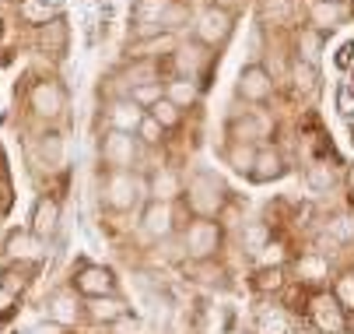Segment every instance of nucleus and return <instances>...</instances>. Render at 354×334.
Masks as SVG:
<instances>
[{"mask_svg":"<svg viewBox=\"0 0 354 334\" xmlns=\"http://www.w3.org/2000/svg\"><path fill=\"white\" fill-rule=\"evenodd\" d=\"M21 334H64V327H60V324L42 320V324H35V327H28V331H21Z\"/></svg>","mask_w":354,"mask_h":334,"instance_id":"obj_40","label":"nucleus"},{"mask_svg":"<svg viewBox=\"0 0 354 334\" xmlns=\"http://www.w3.org/2000/svg\"><path fill=\"white\" fill-rule=\"evenodd\" d=\"M15 310H18V292H11L8 285H0V320L11 317Z\"/></svg>","mask_w":354,"mask_h":334,"instance_id":"obj_37","label":"nucleus"},{"mask_svg":"<svg viewBox=\"0 0 354 334\" xmlns=\"http://www.w3.org/2000/svg\"><path fill=\"white\" fill-rule=\"evenodd\" d=\"M232 11H225V8H218V4H211V8H204L196 15V42L200 46H207V50H214V46H221V42H228V35H232Z\"/></svg>","mask_w":354,"mask_h":334,"instance_id":"obj_9","label":"nucleus"},{"mask_svg":"<svg viewBox=\"0 0 354 334\" xmlns=\"http://www.w3.org/2000/svg\"><path fill=\"white\" fill-rule=\"evenodd\" d=\"M288 334H316V331H313V327H291Z\"/></svg>","mask_w":354,"mask_h":334,"instance_id":"obj_42","label":"nucleus"},{"mask_svg":"<svg viewBox=\"0 0 354 334\" xmlns=\"http://www.w3.org/2000/svg\"><path fill=\"white\" fill-rule=\"evenodd\" d=\"M137 141H140V148H158L162 141H165V127H162L155 116L144 113V120H140V127H137Z\"/></svg>","mask_w":354,"mask_h":334,"instance_id":"obj_27","label":"nucleus"},{"mask_svg":"<svg viewBox=\"0 0 354 334\" xmlns=\"http://www.w3.org/2000/svg\"><path fill=\"white\" fill-rule=\"evenodd\" d=\"M316 78H319L316 74V64H301V60L295 64V88L298 91H313L316 88Z\"/></svg>","mask_w":354,"mask_h":334,"instance_id":"obj_33","label":"nucleus"},{"mask_svg":"<svg viewBox=\"0 0 354 334\" xmlns=\"http://www.w3.org/2000/svg\"><path fill=\"white\" fill-rule=\"evenodd\" d=\"M298 274H301V281L319 285V281L330 278V261H326L323 254H306V257L298 261Z\"/></svg>","mask_w":354,"mask_h":334,"instance_id":"obj_22","label":"nucleus"},{"mask_svg":"<svg viewBox=\"0 0 354 334\" xmlns=\"http://www.w3.org/2000/svg\"><path fill=\"white\" fill-rule=\"evenodd\" d=\"M281 285H284V267H257V274H252L257 292H277Z\"/></svg>","mask_w":354,"mask_h":334,"instance_id":"obj_28","label":"nucleus"},{"mask_svg":"<svg viewBox=\"0 0 354 334\" xmlns=\"http://www.w3.org/2000/svg\"><path fill=\"white\" fill-rule=\"evenodd\" d=\"M291 331V317L277 306H263L257 313V331L252 334H288Z\"/></svg>","mask_w":354,"mask_h":334,"instance_id":"obj_21","label":"nucleus"},{"mask_svg":"<svg viewBox=\"0 0 354 334\" xmlns=\"http://www.w3.org/2000/svg\"><path fill=\"white\" fill-rule=\"evenodd\" d=\"M333 296H337V303H340L344 310H354V274H344V278L337 281Z\"/></svg>","mask_w":354,"mask_h":334,"instance_id":"obj_34","label":"nucleus"},{"mask_svg":"<svg viewBox=\"0 0 354 334\" xmlns=\"http://www.w3.org/2000/svg\"><path fill=\"white\" fill-rule=\"evenodd\" d=\"M351 50H354V42L340 46V53H337V64H340V67H347V64H351Z\"/></svg>","mask_w":354,"mask_h":334,"instance_id":"obj_41","label":"nucleus"},{"mask_svg":"<svg viewBox=\"0 0 354 334\" xmlns=\"http://www.w3.org/2000/svg\"><path fill=\"white\" fill-rule=\"evenodd\" d=\"M242 243H245V250H249L252 257H257V254L270 243V229H267L263 222H252V225L242 232Z\"/></svg>","mask_w":354,"mask_h":334,"instance_id":"obj_29","label":"nucleus"},{"mask_svg":"<svg viewBox=\"0 0 354 334\" xmlns=\"http://www.w3.org/2000/svg\"><path fill=\"white\" fill-rule=\"evenodd\" d=\"M284 261H288V254H284V243H267L260 254H257V267H284Z\"/></svg>","mask_w":354,"mask_h":334,"instance_id":"obj_31","label":"nucleus"},{"mask_svg":"<svg viewBox=\"0 0 354 334\" xmlns=\"http://www.w3.org/2000/svg\"><path fill=\"white\" fill-rule=\"evenodd\" d=\"M67 42H71V28H67V21L57 15L53 21H46V25H39V46L46 53H53V57H64L67 53Z\"/></svg>","mask_w":354,"mask_h":334,"instance_id":"obj_18","label":"nucleus"},{"mask_svg":"<svg viewBox=\"0 0 354 334\" xmlns=\"http://www.w3.org/2000/svg\"><path fill=\"white\" fill-rule=\"evenodd\" d=\"M98 194L109 211H133L147 197V183L133 169H109L98 179Z\"/></svg>","mask_w":354,"mask_h":334,"instance_id":"obj_1","label":"nucleus"},{"mask_svg":"<svg viewBox=\"0 0 354 334\" xmlns=\"http://www.w3.org/2000/svg\"><path fill=\"white\" fill-rule=\"evenodd\" d=\"M4 257L11 264H39L42 261V240H35L28 229H11L8 240H4Z\"/></svg>","mask_w":354,"mask_h":334,"instance_id":"obj_14","label":"nucleus"},{"mask_svg":"<svg viewBox=\"0 0 354 334\" xmlns=\"http://www.w3.org/2000/svg\"><path fill=\"white\" fill-rule=\"evenodd\" d=\"M288 173V162L281 152L274 148H257V159H252V169H249V179L252 183H270V179H281Z\"/></svg>","mask_w":354,"mask_h":334,"instance_id":"obj_17","label":"nucleus"},{"mask_svg":"<svg viewBox=\"0 0 354 334\" xmlns=\"http://www.w3.org/2000/svg\"><path fill=\"white\" fill-rule=\"evenodd\" d=\"M162 95H165V85H162V81H144V85H133V88L127 91V99H133V103L147 113L151 106L162 99Z\"/></svg>","mask_w":354,"mask_h":334,"instance_id":"obj_24","label":"nucleus"},{"mask_svg":"<svg viewBox=\"0 0 354 334\" xmlns=\"http://www.w3.org/2000/svg\"><path fill=\"white\" fill-rule=\"evenodd\" d=\"M39 4H49V8H60L64 0H39Z\"/></svg>","mask_w":354,"mask_h":334,"instance_id":"obj_43","label":"nucleus"},{"mask_svg":"<svg viewBox=\"0 0 354 334\" xmlns=\"http://www.w3.org/2000/svg\"><path fill=\"white\" fill-rule=\"evenodd\" d=\"M109 334H144V324H140L133 313H123L120 320L109 324Z\"/></svg>","mask_w":354,"mask_h":334,"instance_id":"obj_35","label":"nucleus"},{"mask_svg":"<svg viewBox=\"0 0 354 334\" xmlns=\"http://www.w3.org/2000/svg\"><path fill=\"white\" fill-rule=\"evenodd\" d=\"M189 15H193V11H189L186 0H169V8L162 11V21H158V25H162V32L172 35V32H179L183 25H189Z\"/></svg>","mask_w":354,"mask_h":334,"instance_id":"obj_23","label":"nucleus"},{"mask_svg":"<svg viewBox=\"0 0 354 334\" xmlns=\"http://www.w3.org/2000/svg\"><path fill=\"white\" fill-rule=\"evenodd\" d=\"M144 183H147V201H179L186 186L183 173H176L172 166H158Z\"/></svg>","mask_w":354,"mask_h":334,"instance_id":"obj_13","label":"nucleus"},{"mask_svg":"<svg viewBox=\"0 0 354 334\" xmlns=\"http://www.w3.org/2000/svg\"><path fill=\"white\" fill-rule=\"evenodd\" d=\"M225 159H228V166H232L235 173L249 176V169H252V159H257V148H252V145H245V141H232V145H228V152H225Z\"/></svg>","mask_w":354,"mask_h":334,"instance_id":"obj_25","label":"nucleus"},{"mask_svg":"<svg viewBox=\"0 0 354 334\" xmlns=\"http://www.w3.org/2000/svg\"><path fill=\"white\" fill-rule=\"evenodd\" d=\"M84 317V303H81V296L71 289H57L53 296L46 299V320L49 324H60V327H71V324H77Z\"/></svg>","mask_w":354,"mask_h":334,"instance_id":"obj_11","label":"nucleus"},{"mask_svg":"<svg viewBox=\"0 0 354 334\" xmlns=\"http://www.w3.org/2000/svg\"><path fill=\"white\" fill-rule=\"evenodd\" d=\"M98 159L109 169H133L140 162V141L133 134H120V130H106L98 137Z\"/></svg>","mask_w":354,"mask_h":334,"instance_id":"obj_4","label":"nucleus"},{"mask_svg":"<svg viewBox=\"0 0 354 334\" xmlns=\"http://www.w3.org/2000/svg\"><path fill=\"white\" fill-rule=\"evenodd\" d=\"M330 229L337 232V240H351V236H354V225H351V218H337V222H330Z\"/></svg>","mask_w":354,"mask_h":334,"instance_id":"obj_39","label":"nucleus"},{"mask_svg":"<svg viewBox=\"0 0 354 334\" xmlns=\"http://www.w3.org/2000/svg\"><path fill=\"white\" fill-rule=\"evenodd\" d=\"M165 99L179 109H189L196 99H200V81H189V78H172L165 81Z\"/></svg>","mask_w":354,"mask_h":334,"instance_id":"obj_20","label":"nucleus"},{"mask_svg":"<svg viewBox=\"0 0 354 334\" xmlns=\"http://www.w3.org/2000/svg\"><path fill=\"white\" fill-rule=\"evenodd\" d=\"M183 250L189 261H214L221 250V225L214 218H193L183 229Z\"/></svg>","mask_w":354,"mask_h":334,"instance_id":"obj_3","label":"nucleus"},{"mask_svg":"<svg viewBox=\"0 0 354 334\" xmlns=\"http://www.w3.org/2000/svg\"><path fill=\"white\" fill-rule=\"evenodd\" d=\"M323 4H333L337 8V4H344V0H323Z\"/></svg>","mask_w":354,"mask_h":334,"instance_id":"obj_44","label":"nucleus"},{"mask_svg":"<svg viewBox=\"0 0 354 334\" xmlns=\"http://www.w3.org/2000/svg\"><path fill=\"white\" fill-rule=\"evenodd\" d=\"M140 120H144V109H140L133 99H127V95H120V99H113V103L106 106V130L137 134Z\"/></svg>","mask_w":354,"mask_h":334,"instance_id":"obj_16","label":"nucleus"},{"mask_svg":"<svg viewBox=\"0 0 354 334\" xmlns=\"http://www.w3.org/2000/svg\"><path fill=\"white\" fill-rule=\"evenodd\" d=\"M42 155H46V162H49V169H57V166L64 162V137H60L57 130L42 137Z\"/></svg>","mask_w":354,"mask_h":334,"instance_id":"obj_30","label":"nucleus"},{"mask_svg":"<svg viewBox=\"0 0 354 334\" xmlns=\"http://www.w3.org/2000/svg\"><path fill=\"white\" fill-rule=\"evenodd\" d=\"M21 15H25L32 25H46V21L57 18V11L49 8V4H39V0H25V4H21Z\"/></svg>","mask_w":354,"mask_h":334,"instance_id":"obj_32","label":"nucleus"},{"mask_svg":"<svg viewBox=\"0 0 354 334\" xmlns=\"http://www.w3.org/2000/svg\"><path fill=\"white\" fill-rule=\"evenodd\" d=\"M71 289L84 299H98V296H116L120 281L106 264H81L71 278Z\"/></svg>","mask_w":354,"mask_h":334,"instance_id":"obj_5","label":"nucleus"},{"mask_svg":"<svg viewBox=\"0 0 354 334\" xmlns=\"http://www.w3.org/2000/svg\"><path fill=\"white\" fill-rule=\"evenodd\" d=\"M235 91H239V99H245V103H257V106H260V103H267L270 95H274V78L267 74V67H260V64H249V67H242Z\"/></svg>","mask_w":354,"mask_h":334,"instance_id":"obj_12","label":"nucleus"},{"mask_svg":"<svg viewBox=\"0 0 354 334\" xmlns=\"http://www.w3.org/2000/svg\"><path fill=\"white\" fill-rule=\"evenodd\" d=\"M140 229L151 240H169V236H176V229H179L176 201H147L144 215H140Z\"/></svg>","mask_w":354,"mask_h":334,"instance_id":"obj_10","label":"nucleus"},{"mask_svg":"<svg viewBox=\"0 0 354 334\" xmlns=\"http://www.w3.org/2000/svg\"><path fill=\"white\" fill-rule=\"evenodd\" d=\"M309 320L319 334H344L347 331V310L337 303L333 292H316L309 299Z\"/></svg>","mask_w":354,"mask_h":334,"instance_id":"obj_6","label":"nucleus"},{"mask_svg":"<svg viewBox=\"0 0 354 334\" xmlns=\"http://www.w3.org/2000/svg\"><path fill=\"white\" fill-rule=\"evenodd\" d=\"M123 313H130V310H127V303L120 296H98V299H88L84 303V317L95 320V324H106V327L113 320H120Z\"/></svg>","mask_w":354,"mask_h":334,"instance_id":"obj_19","label":"nucleus"},{"mask_svg":"<svg viewBox=\"0 0 354 334\" xmlns=\"http://www.w3.org/2000/svg\"><path fill=\"white\" fill-rule=\"evenodd\" d=\"M0 271H4V267H0Z\"/></svg>","mask_w":354,"mask_h":334,"instance_id":"obj_45","label":"nucleus"},{"mask_svg":"<svg viewBox=\"0 0 354 334\" xmlns=\"http://www.w3.org/2000/svg\"><path fill=\"white\" fill-rule=\"evenodd\" d=\"M330 183H333V176H330V173H326L323 166H316V169H309V186H313V190H326Z\"/></svg>","mask_w":354,"mask_h":334,"instance_id":"obj_38","label":"nucleus"},{"mask_svg":"<svg viewBox=\"0 0 354 334\" xmlns=\"http://www.w3.org/2000/svg\"><path fill=\"white\" fill-rule=\"evenodd\" d=\"M28 106L35 116L42 120H57L64 109H67V91L57 78H42L32 85V95H28Z\"/></svg>","mask_w":354,"mask_h":334,"instance_id":"obj_8","label":"nucleus"},{"mask_svg":"<svg viewBox=\"0 0 354 334\" xmlns=\"http://www.w3.org/2000/svg\"><path fill=\"white\" fill-rule=\"evenodd\" d=\"M183 194H186V208L193 211V218H214L225 204V183L207 173V169H200L196 176H189V183L183 186Z\"/></svg>","mask_w":354,"mask_h":334,"instance_id":"obj_2","label":"nucleus"},{"mask_svg":"<svg viewBox=\"0 0 354 334\" xmlns=\"http://www.w3.org/2000/svg\"><path fill=\"white\" fill-rule=\"evenodd\" d=\"M147 116H155L165 130H176V127H183V109L179 106H172L169 99H165V95H162V99L155 103V106H151L147 109Z\"/></svg>","mask_w":354,"mask_h":334,"instance_id":"obj_26","label":"nucleus"},{"mask_svg":"<svg viewBox=\"0 0 354 334\" xmlns=\"http://www.w3.org/2000/svg\"><path fill=\"white\" fill-rule=\"evenodd\" d=\"M57 229H60V201L53 197V194H42L39 201H35V208H32V225H28V232L35 236V240H49V236H57Z\"/></svg>","mask_w":354,"mask_h":334,"instance_id":"obj_15","label":"nucleus"},{"mask_svg":"<svg viewBox=\"0 0 354 334\" xmlns=\"http://www.w3.org/2000/svg\"><path fill=\"white\" fill-rule=\"evenodd\" d=\"M169 60H172V67H176V78L196 81V78H207V71H211V64H214V53L193 39V42H186V46H176V50L169 53Z\"/></svg>","mask_w":354,"mask_h":334,"instance_id":"obj_7","label":"nucleus"},{"mask_svg":"<svg viewBox=\"0 0 354 334\" xmlns=\"http://www.w3.org/2000/svg\"><path fill=\"white\" fill-rule=\"evenodd\" d=\"M337 109H340L344 116H354V85H340V91H337Z\"/></svg>","mask_w":354,"mask_h":334,"instance_id":"obj_36","label":"nucleus"}]
</instances>
